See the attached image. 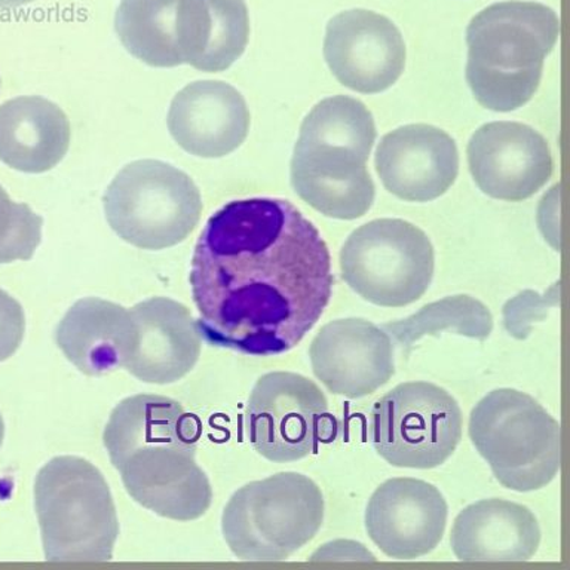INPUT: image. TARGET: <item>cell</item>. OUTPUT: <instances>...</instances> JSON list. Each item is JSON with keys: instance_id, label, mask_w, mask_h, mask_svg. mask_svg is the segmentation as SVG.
I'll list each match as a JSON object with an SVG mask.
<instances>
[{"instance_id": "12", "label": "cell", "mask_w": 570, "mask_h": 570, "mask_svg": "<svg viewBox=\"0 0 570 570\" xmlns=\"http://www.w3.org/2000/svg\"><path fill=\"white\" fill-rule=\"evenodd\" d=\"M325 61L334 78L352 91H386L403 75L405 43L390 18L367 9H351L328 21Z\"/></svg>"}, {"instance_id": "3", "label": "cell", "mask_w": 570, "mask_h": 570, "mask_svg": "<svg viewBox=\"0 0 570 570\" xmlns=\"http://www.w3.org/2000/svg\"><path fill=\"white\" fill-rule=\"evenodd\" d=\"M374 140L376 125L363 102L346 96L320 101L303 119L294 146V191L324 216L363 217L376 195L367 169Z\"/></svg>"}, {"instance_id": "14", "label": "cell", "mask_w": 570, "mask_h": 570, "mask_svg": "<svg viewBox=\"0 0 570 570\" xmlns=\"http://www.w3.org/2000/svg\"><path fill=\"white\" fill-rule=\"evenodd\" d=\"M468 164L483 194L508 203L530 198L552 174L546 138L529 125L505 120L485 124L472 134Z\"/></svg>"}, {"instance_id": "10", "label": "cell", "mask_w": 570, "mask_h": 570, "mask_svg": "<svg viewBox=\"0 0 570 570\" xmlns=\"http://www.w3.org/2000/svg\"><path fill=\"white\" fill-rule=\"evenodd\" d=\"M462 426L461 407L444 387L405 382L374 404L372 443L392 466L431 470L452 456Z\"/></svg>"}, {"instance_id": "23", "label": "cell", "mask_w": 570, "mask_h": 570, "mask_svg": "<svg viewBox=\"0 0 570 570\" xmlns=\"http://www.w3.org/2000/svg\"><path fill=\"white\" fill-rule=\"evenodd\" d=\"M178 3L180 0H120L115 30L124 48L147 66H181Z\"/></svg>"}, {"instance_id": "2", "label": "cell", "mask_w": 570, "mask_h": 570, "mask_svg": "<svg viewBox=\"0 0 570 570\" xmlns=\"http://www.w3.org/2000/svg\"><path fill=\"white\" fill-rule=\"evenodd\" d=\"M200 423L177 401L138 394L120 401L102 441L129 497L164 519H199L213 502L196 463Z\"/></svg>"}, {"instance_id": "20", "label": "cell", "mask_w": 570, "mask_h": 570, "mask_svg": "<svg viewBox=\"0 0 570 570\" xmlns=\"http://www.w3.org/2000/svg\"><path fill=\"white\" fill-rule=\"evenodd\" d=\"M71 128L61 107L39 96L0 106V160L17 171L47 173L69 151Z\"/></svg>"}, {"instance_id": "17", "label": "cell", "mask_w": 570, "mask_h": 570, "mask_svg": "<svg viewBox=\"0 0 570 570\" xmlns=\"http://www.w3.org/2000/svg\"><path fill=\"white\" fill-rule=\"evenodd\" d=\"M376 171L396 198L409 203L434 200L456 180V142L432 125H404L379 142Z\"/></svg>"}, {"instance_id": "15", "label": "cell", "mask_w": 570, "mask_h": 570, "mask_svg": "<svg viewBox=\"0 0 570 570\" xmlns=\"http://www.w3.org/2000/svg\"><path fill=\"white\" fill-rule=\"evenodd\" d=\"M315 377L334 395L363 399L395 374L392 337L363 318L330 321L309 350Z\"/></svg>"}, {"instance_id": "9", "label": "cell", "mask_w": 570, "mask_h": 570, "mask_svg": "<svg viewBox=\"0 0 570 570\" xmlns=\"http://www.w3.org/2000/svg\"><path fill=\"white\" fill-rule=\"evenodd\" d=\"M338 261L345 283L382 307L419 301L430 288L435 267L425 232L401 218H379L352 232Z\"/></svg>"}, {"instance_id": "7", "label": "cell", "mask_w": 570, "mask_h": 570, "mask_svg": "<svg viewBox=\"0 0 570 570\" xmlns=\"http://www.w3.org/2000/svg\"><path fill=\"white\" fill-rule=\"evenodd\" d=\"M324 521L318 484L298 472H278L234 493L222 517V532L243 560H284L315 538Z\"/></svg>"}, {"instance_id": "26", "label": "cell", "mask_w": 570, "mask_h": 570, "mask_svg": "<svg viewBox=\"0 0 570 570\" xmlns=\"http://www.w3.org/2000/svg\"><path fill=\"white\" fill-rule=\"evenodd\" d=\"M26 332V316L20 303L0 289V363L11 358Z\"/></svg>"}, {"instance_id": "13", "label": "cell", "mask_w": 570, "mask_h": 570, "mask_svg": "<svg viewBox=\"0 0 570 570\" xmlns=\"http://www.w3.org/2000/svg\"><path fill=\"white\" fill-rule=\"evenodd\" d=\"M448 515V502L434 484L399 476L374 490L365 510V530L383 554L414 560L439 547Z\"/></svg>"}, {"instance_id": "5", "label": "cell", "mask_w": 570, "mask_h": 570, "mask_svg": "<svg viewBox=\"0 0 570 570\" xmlns=\"http://www.w3.org/2000/svg\"><path fill=\"white\" fill-rule=\"evenodd\" d=\"M45 559L105 561L114 557L119 523L109 484L91 462L58 456L35 481Z\"/></svg>"}, {"instance_id": "11", "label": "cell", "mask_w": 570, "mask_h": 570, "mask_svg": "<svg viewBox=\"0 0 570 570\" xmlns=\"http://www.w3.org/2000/svg\"><path fill=\"white\" fill-rule=\"evenodd\" d=\"M245 419L254 450L276 463L301 461L338 435L324 392L297 373L274 372L258 379Z\"/></svg>"}, {"instance_id": "27", "label": "cell", "mask_w": 570, "mask_h": 570, "mask_svg": "<svg viewBox=\"0 0 570 570\" xmlns=\"http://www.w3.org/2000/svg\"><path fill=\"white\" fill-rule=\"evenodd\" d=\"M33 2L36 0H0V8H20Z\"/></svg>"}, {"instance_id": "22", "label": "cell", "mask_w": 570, "mask_h": 570, "mask_svg": "<svg viewBox=\"0 0 570 570\" xmlns=\"http://www.w3.org/2000/svg\"><path fill=\"white\" fill-rule=\"evenodd\" d=\"M249 16L245 0H180L178 49L183 65L217 73L229 69L247 48Z\"/></svg>"}, {"instance_id": "4", "label": "cell", "mask_w": 570, "mask_h": 570, "mask_svg": "<svg viewBox=\"0 0 570 570\" xmlns=\"http://www.w3.org/2000/svg\"><path fill=\"white\" fill-rule=\"evenodd\" d=\"M559 33L554 9L538 2L508 0L476 13L466 30V80L479 105L505 114L532 100Z\"/></svg>"}, {"instance_id": "18", "label": "cell", "mask_w": 570, "mask_h": 570, "mask_svg": "<svg viewBox=\"0 0 570 570\" xmlns=\"http://www.w3.org/2000/svg\"><path fill=\"white\" fill-rule=\"evenodd\" d=\"M167 124L183 150L214 159L243 145L252 118L238 89L222 80H196L174 96Z\"/></svg>"}, {"instance_id": "8", "label": "cell", "mask_w": 570, "mask_h": 570, "mask_svg": "<svg viewBox=\"0 0 570 570\" xmlns=\"http://www.w3.org/2000/svg\"><path fill=\"white\" fill-rule=\"evenodd\" d=\"M102 205L119 238L150 252L183 243L203 214V198L190 176L158 159L134 160L120 169Z\"/></svg>"}, {"instance_id": "19", "label": "cell", "mask_w": 570, "mask_h": 570, "mask_svg": "<svg viewBox=\"0 0 570 570\" xmlns=\"http://www.w3.org/2000/svg\"><path fill=\"white\" fill-rule=\"evenodd\" d=\"M541 528L528 507L505 499L471 503L454 519L450 546L461 561H525L537 554Z\"/></svg>"}, {"instance_id": "16", "label": "cell", "mask_w": 570, "mask_h": 570, "mask_svg": "<svg viewBox=\"0 0 570 570\" xmlns=\"http://www.w3.org/2000/svg\"><path fill=\"white\" fill-rule=\"evenodd\" d=\"M132 338L124 367L138 381L167 385L185 377L198 363L200 333L185 305L151 297L129 309Z\"/></svg>"}, {"instance_id": "28", "label": "cell", "mask_w": 570, "mask_h": 570, "mask_svg": "<svg viewBox=\"0 0 570 570\" xmlns=\"http://www.w3.org/2000/svg\"><path fill=\"white\" fill-rule=\"evenodd\" d=\"M3 436H4V423L2 414H0V445L3 443Z\"/></svg>"}, {"instance_id": "1", "label": "cell", "mask_w": 570, "mask_h": 570, "mask_svg": "<svg viewBox=\"0 0 570 570\" xmlns=\"http://www.w3.org/2000/svg\"><path fill=\"white\" fill-rule=\"evenodd\" d=\"M327 244L289 200H230L208 218L191 257L200 336L271 356L293 350L333 293Z\"/></svg>"}, {"instance_id": "24", "label": "cell", "mask_w": 570, "mask_h": 570, "mask_svg": "<svg viewBox=\"0 0 570 570\" xmlns=\"http://www.w3.org/2000/svg\"><path fill=\"white\" fill-rule=\"evenodd\" d=\"M382 328L403 347L444 330L485 341L493 330V316L476 298L458 294L430 303L409 318L383 324Z\"/></svg>"}, {"instance_id": "21", "label": "cell", "mask_w": 570, "mask_h": 570, "mask_svg": "<svg viewBox=\"0 0 570 570\" xmlns=\"http://www.w3.org/2000/svg\"><path fill=\"white\" fill-rule=\"evenodd\" d=\"M131 338L129 309L98 297L76 302L56 333L62 354L87 376H102L124 367Z\"/></svg>"}, {"instance_id": "6", "label": "cell", "mask_w": 570, "mask_h": 570, "mask_svg": "<svg viewBox=\"0 0 570 570\" xmlns=\"http://www.w3.org/2000/svg\"><path fill=\"white\" fill-rule=\"evenodd\" d=\"M468 432L503 488L534 492L559 474L560 423L525 392H489L472 409Z\"/></svg>"}, {"instance_id": "25", "label": "cell", "mask_w": 570, "mask_h": 570, "mask_svg": "<svg viewBox=\"0 0 570 570\" xmlns=\"http://www.w3.org/2000/svg\"><path fill=\"white\" fill-rule=\"evenodd\" d=\"M43 218L29 205L16 203L0 186V265L30 261L42 240Z\"/></svg>"}]
</instances>
